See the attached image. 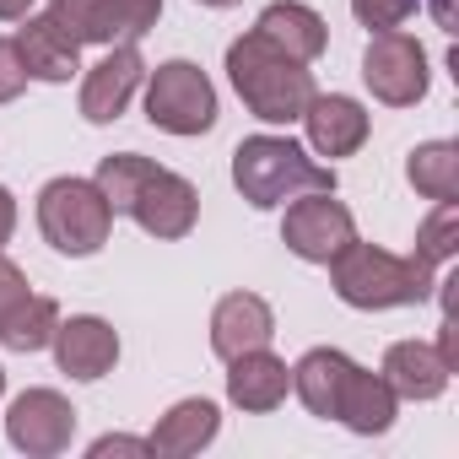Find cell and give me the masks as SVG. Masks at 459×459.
<instances>
[{
	"label": "cell",
	"instance_id": "ffe728a7",
	"mask_svg": "<svg viewBox=\"0 0 459 459\" xmlns=\"http://www.w3.org/2000/svg\"><path fill=\"white\" fill-rule=\"evenodd\" d=\"M211 437H216V405L211 400H178L146 443H152V454H195Z\"/></svg>",
	"mask_w": 459,
	"mask_h": 459
},
{
	"label": "cell",
	"instance_id": "f1b7e54d",
	"mask_svg": "<svg viewBox=\"0 0 459 459\" xmlns=\"http://www.w3.org/2000/svg\"><path fill=\"white\" fill-rule=\"evenodd\" d=\"M92 454H98V459H103V454H152V443H146V437H98Z\"/></svg>",
	"mask_w": 459,
	"mask_h": 459
},
{
	"label": "cell",
	"instance_id": "9a60e30c",
	"mask_svg": "<svg viewBox=\"0 0 459 459\" xmlns=\"http://www.w3.org/2000/svg\"><path fill=\"white\" fill-rule=\"evenodd\" d=\"M384 384L394 389V400H437L448 389V362L421 341H400L384 357Z\"/></svg>",
	"mask_w": 459,
	"mask_h": 459
},
{
	"label": "cell",
	"instance_id": "4dcf8cb0",
	"mask_svg": "<svg viewBox=\"0 0 459 459\" xmlns=\"http://www.w3.org/2000/svg\"><path fill=\"white\" fill-rule=\"evenodd\" d=\"M28 6H33V0H0V17L17 22V17H28Z\"/></svg>",
	"mask_w": 459,
	"mask_h": 459
},
{
	"label": "cell",
	"instance_id": "4316f807",
	"mask_svg": "<svg viewBox=\"0 0 459 459\" xmlns=\"http://www.w3.org/2000/svg\"><path fill=\"white\" fill-rule=\"evenodd\" d=\"M28 87V65L17 55V39H0V103H12Z\"/></svg>",
	"mask_w": 459,
	"mask_h": 459
},
{
	"label": "cell",
	"instance_id": "ba28073f",
	"mask_svg": "<svg viewBox=\"0 0 459 459\" xmlns=\"http://www.w3.org/2000/svg\"><path fill=\"white\" fill-rule=\"evenodd\" d=\"M362 76H368L373 98L405 108V103H416V98L427 92V49H421L416 39H405L400 28H389V33H378V39L368 44Z\"/></svg>",
	"mask_w": 459,
	"mask_h": 459
},
{
	"label": "cell",
	"instance_id": "7c38bea8",
	"mask_svg": "<svg viewBox=\"0 0 459 459\" xmlns=\"http://www.w3.org/2000/svg\"><path fill=\"white\" fill-rule=\"evenodd\" d=\"M55 351L71 378H103L119 362V335L103 319H71V325H55Z\"/></svg>",
	"mask_w": 459,
	"mask_h": 459
},
{
	"label": "cell",
	"instance_id": "7a4b0ae2",
	"mask_svg": "<svg viewBox=\"0 0 459 459\" xmlns=\"http://www.w3.org/2000/svg\"><path fill=\"white\" fill-rule=\"evenodd\" d=\"M227 71H233L238 98L271 125H292L314 103V76L303 71V60L276 49L265 33H244L233 49H227Z\"/></svg>",
	"mask_w": 459,
	"mask_h": 459
},
{
	"label": "cell",
	"instance_id": "d4e9b609",
	"mask_svg": "<svg viewBox=\"0 0 459 459\" xmlns=\"http://www.w3.org/2000/svg\"><path fill=\"white\" fill-rule=\"evenodd\" d=\"M162 12V0H108V22H114V39H141Z\"/></svg>",
	"mask_w": 459,
	"mask_h": 459
},
{
	"label": "cell",
	"instance_id": "1f68e13d",
	"mask_svg": "<svg viewBox=\"0 0 459 459\" xmlns=\"http://www.w3.org/2000/svg\"><path fill=\"white\" fill-rule=\"evenodd\" d=\"M205 6H233V0H205Z\"/></svg>",
	"mask_w": 459,
	"mask_h": 459
},
{
	"label": "cell",
	"instance_id": "44dd1931",
	"mask_svg": "<svg viewBox=\"0 0 459 459\" xmlns=\"http://www.w3.org/2000/svg\"><path fill=\"white\" fill-rule=\"evenodd\" d=\"M55 325H60V308L49 298H22L12 308V319L0 325V346L6 351H39L55 341Z\"/></svg>",
	"mask_w": 459,
	"mask_h": 459
},
{
	"label": "cell",
	"instance_id": "8992f818",
	"mask_svg": "<svg viewBox=\"0 0 459 459\" xmlns=\"http://www.w3.org/2000/svg\"><path fill=\"white\" fill-rule=\"evenodd\" d=\"M146 119L168 135H200L216 125V92L200 76V65L189 60H168L157 65L152 87H146Z\"/></svg>",
	"mask_w": 459,
	"mask_h": 459
},
{
	"label": "cell",
	"instance_id": "d6a6232c",
	"mask_svg": "<svg viewBox=\"0 0 459 459\" xmlns=\"http://www.w3.org/2000/svg\"><path fill=\"white\" fill-rule=\"evenodd\" d=\"M0 389H6V373H0Z\"/></svg>",
	"mask_w": 459,
	"mask_h": 459
},
{
	"label": "cell",
	"instance_id": "7402d4cb",
	"mask_svg": "<svg viewBox=\"0 0 459 459\" xmlns=\"http://www.w3.org/2000/svg\"><path fill=\"white\" fill-rule=\"evenodd\" d=\"M411 184H416L427 200H454V195H459V152H454L448 141L416 146V152H411Z\"/></svg>",
	"mask_w": 459,
	"mask_h": 459
},
{
	"label": "cell",
	"instance_id": "30bf717a",
	"mask_svg": "<svg viewBox=\"0 0 459 459\" xmlns=\"http://www.w3.org/2000/svg\"><path fill=\"white\" fill-rule=\"evenodd\" d=\"M271 335H276V319H271L265 298H255V292L221 298L216 314H211V346H216V357H227V362L244 357V351L271 346Z\"/></svg>",
	"mask_w": 459,
	"mask_h": 459
},
{
	"label": "cell",
	"instance_id": "484cf974",
	"mask_svg": "<svg viewBox=\"0 0 459 459\" xmlns=\"http://www.w3.org/2000/svg\"><path fill=\"white\" fill-rule=\"evenodd\" d=\"M351 12L362 17V28L389 33V28H400V22L416 12V0H351Z\"/></svg>",
	"mask_w": 459,
	"mask_h": 459
},
{
	"label": "cell",
	"instance_id": "9c48e42d",
	"mask_svg": "<svg viewBox=\"0 0 459 459\" xmlns=\"http://www.w3.org/2000/svg\"><path fill=\"white\" fill-rule=\"evenodd\" d=\"M6 432L28 454H60L71 443V432H76V411L55 389H28L6 416Z\"/></svg>",
	"mask_w": 459,
	"mask_h": 459
},
{
	"label": "cell",
	"instance_id": "e0dca14e",
	"mask_svg": "<svg viewBox=\"0 0 459 459\" xmlns=\"http://www.w3.org/2000/svg\"><path fill=\"white\" fill-rule=\"evenodd\" d=\"M255 33H265L276 49H287L292 60H319L325 55V22H319V12H308V6H298V0H276V6L255 22Z\"/></svg>",
	"mask_w": 459,
	"mask_h": 459
},
{
	"label": "cell",
	"instance_id": "603a6c76",
	"mask_svg": "<svg viewBox=\"0 0 459 459\" xmlns=\"http://www.w3.org/2000/svg\"><path fill=\"white\" fill-rule=\"evenodd\" d=\"M49 17L82 44V39H92V44H114V22H108V0H55L49 6Z\"/></svg>",
	"mask_w": 459,
	"mask_h": 459
},
{
	"label": "cell",
	"instance_id": "4fadbf2b",
	"mask_svg": "<svg viewBox=\"0 0 459 459\" xmlns=\"http://www.w3.org/2000/svg\"><path fill=\"white\" fill-rule=\"evenodd\" d=\"M17 55L28 65V76H39V82H71L76 76V39L55 17H22Z\"/></svg>",
	"mask_w": 459,
	"mask_h": 459
},
{
	"label": "cell",
	"instance_id": "8fae6325",
	"mask_svg": "<svg viewBox=\"0 0 459 459\" xmlns=\"http://www.w3.org/2000/svg\"><path fill=\"white\" fill-rule=\"evenodd\" d=\"M141 55H135V44H119L114 55H103L98 65H92V76H87V87H82V114L92 119V125H108V119H119L125 114V103L135 98V87H141Z\"/></svg>",
	"mask_w": 459,
	"mask_h": 459
},
{
	"label": "cell",
	"instance_id": "cb8c5ba5",
	"mask_svg": "<svg viewBox=\"0 0 459 459\" xmlns=\"http://www.w3.org/2000/svg\"><path fill=\"white\" fill-rule=\"evenodd\" d=\"M454 227H459V211H454V200H437V211H432V221L421 227V238H416V260L421 265H448L454 260Z\"/></svg>",
	"mask_w": 459,
	"mask_h": 459
},
{
	"label": "cell",
	"instance_id": "6da1fadb",
	"mask_svg": "<svg viewBox=\"0 0 459 459\" xmlns=\"http://www.w3.org/2000/svg\"><path fill=\"white\" fill-rule=\"evenodd\" d=\"M98 189L114 211L135 216L146 233L157 238H184L189 227H195V211H200V195L189 178L135 157V152H119V157H103L98 168Z\"/></svg>",
	"mask_w": 459,
	"mask_h": 459
},
{
	"label": "cell",
	"instance_id": "2e32d148",
	"mask_svg": "<svg viewBox=\"0 0 459 459\" xmlns=\"http://www.w3.org/2000/svg\"><path fill=\"white\" fill-rule=\"evenodd\" d=\"M292 389V373L281 357H271L265 346L260 351H244L233 357V373H227V394H233L244 411H276Z\"/></svg>",
	"mask_w": 459,
	"mask_h": 459
},
{
	"label": "cell",
	"instance_id": "83f0119b",
	"mask_svg": "<svg viewBox=\"0 0 459 459\" xmlns=\"http://www.w3.org/2000/svg\"><path fill=\"white\" fill-rule=\"evenodd\" d=\"M28 298V281H22V271L12 265V260H0V325L12 319V308Z\"/></svg>",
	"mask_w": 459,
	"mask_h": 459
},
{
	"label": "cell",
	"instance_id": "3957f363",
	"mask_svg": "<svg viewBox=\"0 0 459 459\" xmlns=\"http://www.w3.org/2000/svg\"><path fill=\"white\" fill-rule=\"evenodd\" d=\"M233 178L244 189L249 205L271 211V205H287L308 189H330L335 195V168L314 162L298 141H281V135H249L238 152H233Z\"/></svg>",
	"mask_w": 459,
	"mask_h": 459
},
{
	"label": "cell",
	"instance_id": "277c9868",
	"mask_svg": "<svg viewBox=\"0 0 459 459\" xmlns=\"http://www.w3.org/2000/svg\"><path fill=\"white\" fill-rule=\"evenodd\" d=\"M330 271H335V292L351 308H400V303H421L432 292V265H421L416 255L400 260V255L357 244V238L330 260Z\"/></svg>",
	"mask_w": 459,
	"mask_h": 459
},
{
	"label": "cell",
	"instance_id": "52a82bcc",
	"mask_svg": "<svg viewBox=\"0 0 459 459\" xmlns=\"http://www.w3.org/2000/svg\"><path fill=\"white\" fill-rule=\"evenodd\" d=\"M281 238L298 260H314V265H330L351 238H357V227H351V211L341 200H330V189H308L287 205V227H281Z\"/></svg>",
	"mask_w": 459,
	"mask_h": 459
},
{
	"label": "cell",
	"instance_id": "ac0fdd59",
	"mask_svg": "<svg viewBox=\"0 0 459 459\" xmlns=\"http://www.w3.org/2000/svg\"><path fill=\"white\" fill-rule=\"evenodd\" d=\"M335 421H346L351 432H389V421H394V389L384 384V373L351 368L346 389H341V405H335Z\"/></svg>",
	"mask_w": 459,
	"mask_h": 459
},
{
	"label": "cell",
	"instance_id": "f546056e",
	"mask_svg": "<svg viewBox=\"0 0 459 459\" xmlns=\"http://www.w3.org/2000/svg\"><path fill=\"white\" fill-rule=\"evenodd\" d=\"M12 221H17V205H12V195L0 189V244L12 238Z\"/></svg>",
	"mask_w": 459,
	"mask_h": 459
},
{
	"label": "cell",
	"instance_id": "5bb4252c",
	"mask_svg": "<svg viewBox=\"0 0 459 459\" xmlns=\"http://www.w3.org/2000/svg\"><path fill=\"white\" fill-rule=\"evenodd\" d=\"M303 125H308V141L319 157H351L368 141V114L351 98H314L303 108Z\"/></svg>",
	"mask_w": 459,
	"mask_h": 459
},
{
	"label": "cell",
	"instance_id": "5b68a950",
	"mask_svg": "<svg viewBox=\"0 0 459 459\" xmlns=\"http://www.w3.org/2000/svg\"><path fill=\"white\" fill-rule=\"evenodd\" d=\"M39 227H44V238L60 255H98L108 244L114 205L87 178H55L39 195Z\"/></svg>",
	"mask_w": 459,
	"mask_h": 459
},
{
	"label": "cell",
	"instance_id": "d6986e66",
	"mask_svg": "<svg viewBox=\"0 0 459 459\" xmlns=\"http://www.w3.org/2000/svg\"><path fill=\"white\" fill-rule=\"evenodd\" d=\"M351 368H357L351 357H341V351L319 346V351H308V357L292 368V389L303 394V405H308L314 416H335V405H341V389H346V373H351Z\"/></svg>",
	"mask_w": 459,
	"mask_h": 459
}]
</instances>
